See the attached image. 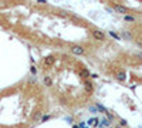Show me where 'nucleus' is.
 <instances>
[{
    "mask_svg": "<svg viewBox=\"0 0 142 128\" xmlns=\"http://www.w3.org/2000/svg\"><path fill=\"white\" fill-rule=\"evenodd\" d=\"M122 36H124L125 38H128V40H131V38H132V37H131V34H129V33H126V32L122 33Z\"/></svg>",
    "mask_w": 142,
    "mask_h": 128,
    "instance_id": "nucleus-10",
    "label": "nucleus"
},
{
    "mask_svg": "<svg viewBox=\"0 0 142 128\" xmlns=\"http://www.w3.org/2000/svg\"><path fill=\"white\" fill-rule=\"evenodd\" d=\"M93 37L95 40H98V41H104L105 40V34L102 32H99V30H93Z\"/></svg>",
    "mask_w": 142,
    "mask_h": 128,
    "instance_id": "nucleus-2",
    "label": "nucleus"
},
{
    "mask_svg": "<svg viewBox=\"0 0 142 128\" xmlns=\"http://www.w3.org/2000/svg\"><path fill=\"white\" fill-rule=\"evenodd\" d=\"M44 84H46V85H48V87L51 85V78H50L48 76H46V77H44Z\"/></svg>",
    "mask_w": 142,
    "mask_h": 128,
    "instance_id": "nucleus-8",
    "label": "nucleus"
},
{
    "mask_svg": "<svg viewBox=\"0 0 142 128\" xmlns=\"http://www.w3.org/2000/svg\"><path fill=\"white\" fill-rule=\"evenodd\" d=\"M115 10L119 12V13H122V14H126V13H128V9L124 7V6H115Z\"/></svg>",
    "mask_w": 142,
    "mask_h": 128,
    "instance_id": "nucleus-4",
    "label": "nucleus"
},
{
    "mask_svg": "<svg viewBox=\"0 0 142 128\" xmlns=\"http://www.w3.org/2000/svg\"><path fill=\"white\" fill-rule=\"evenodd\" d=\"M135 57L139 58V60H142V53H135Z\"/></svg>",
    "mask_w": 142,
    "mask_h": 128,
    "instance_id": "nucleus-11",
    "label": "nucleus"
},
{
    "mask_svg": "<svg viewBox=\"0 0 142 128\" xmlns=\"http://www.w3.org/2000/svg\"><path fill=\"white\" fill-rule=\"evenodd\" d=\"M54 61H56V58H54L53 56H48V57L44 58V65L50 67V65H53V64H54Z\"/></svg>",
    "mask_w": 142,
    "mask_h": 128,
    "instance_id": "nucleus-3",
    "label": "nucleus"
},
{
    "mask_svg": "<svg viewBox=\"0 0 142 128\" xmlns=\"http://www.w3.org/2000/svg\"><path fill=\"white\" fill-rule=\"evenodd\" d=\"M37 1H40V3H46V0H37Z\"/></svg>",
    "mask_w": 142,
    "mask_h": 128,
    "instance_id": "nucleus-12",
    "label": "nucleus"
},
{
    "mask_svg": "<svg viewBox=\"0 0 142 128\" xmlns=\"http://www.w3.org/2000/svg\"><path fill=\"white\" fill-rule=\"evenodd\" d=\"M85 85H87V90H88V91H93V90H94V88H93V84H91L88 80L85 81Z\"/></svg>",
    "mask_w": 142,
    "mask_h": 128,
    "instance_id": "nucleus-9",
    "label": "nucleus"
},
{
    "mask_svg": "<svg viewBox=\"0 0 142 128\" xmlns=\"http://www.w3.org/2000/svg\"><path fill=\"white\" fill-rule=\"evenodd\" d=\"M70 51H71L73 54H75V56H82V54H85V50H84V47H81V46H71Z\"/></svg>",
    "mask_w": 142,
    "mask_h": 128,
    "instance_id": "nucleus-1",
    "label": "nucleus"
},
{
    "mask_svg": "<svg viewBox=\"0 0 142 128\" xmlns=\"http://www.w3.org/2000/svg\"><path fill=\"white\" fill-rule=\"evenodd\" d=\"M124 20H125V21H128V23H132V21H135L136 19L132 16V14H125V16H124Z\"/></svg>",
    "mask_w": 142,
    "mask_h": 128,
    "instance_id": "nucleus-5",
    "label": "nucleus"
},
{
    "mask_svg": "<svg viewBox=\"0 0 142 128\" xmlns=\"http://www.w3.org/2000/svg\"><path fill=\"white\" fill-rule=\"evenodd\" d=\"M81 73H82V77H84V78H88V77H90V71H88L87 68H81Z\"/></svg>",
    "mask_w": 142,
    "mask_h": 128,
    "instance_id": "nucleus-7",
    "label": "nucleus"
},
{
    "mask_svg": "<svg viewBox=\"0 0 142 128\" xmlns=\"http://www.w3.org/2000/svg\"><path fill=\"white\" fill-rule=\"evenodd\" d=\"M115 78L119 80V81H125V74H124V73H118V74L115 76Z\"/></svg>",
    "mask_w": 142,
    "mask_h": 128,
    "instance_id": "nucleus-6",
    "label": "nucleus"
}]
</instances>
